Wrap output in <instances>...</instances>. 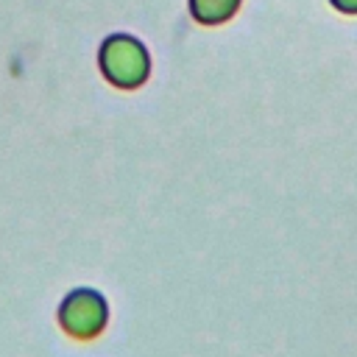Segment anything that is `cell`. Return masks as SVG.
<instances>
[{"label": "cell", "mask_w": 357, "mask_h": 357, "mask_svg": "<svg viewBox=\"0 0 357 357\" xmlns=\"http://www.w3.org/2000/svg\"><path fill=\"white\" fill-rule=\"evenodd\" d=\"M329 6L340 14H349V17H357V0H329Z\"/></svg>", "instance_id": "obj_2"}, {"label": "cell", "mask_w": 357, "mask_h": 357, "mask_svg": "<svg viewBox=\"0 0 357 357\" xmlns=\"http://www.w3.org/2000/svg\"><path fill=\"white\" fill-rule=\"evenodd\" d=\"M112 318L109 298L98 287H73L56 307V321L73 340H95L106 332Z\"/></svg>", "instance_id": "obj_1"}]
</instances>
